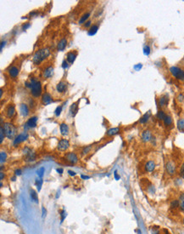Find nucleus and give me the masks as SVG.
<instances>
[{
	"instance_id": "nucleus-1",
	"label": "nucleus",
	"mask_w": 184,
	"mask_h": 234,
	"mask_svg": "<svg viewBox=\"0 0 184 234\" xmlns=\"http://www.w3.org/2000/svg\"><path fill=\"white\" fill-rule=\"evenodd\" d=\"M49 54H50V50L48 48L41 49L35 52V54L33 55V58H32V62L35 65H38L42 62H44L47 57H48Z\"/></svg>"
},
{
	"instance_id": "nucleus-2",
	"label": "nucleus",
	"mask_w": 184,
	"mask_h": 234,
	"mask_svg": "<svg viewBox=\"0 0 184 234\" xmlns=\"http://www.w3.org/2000/svg\"><path fill=\"white\" fill-rule=\"evenodd\" d=\"M31 84H32V88H31V94L33 97L38 98L39 96H41L42 95V84L41 82L37 81L35 78H32L31 79Z\"/></svg>"
},
{
	"instance_id": "nucleus-3",
	"label": "nucleus",
	"mask_w": 184,
	"mask_h": 234,
	"mask_svg": "<svg viewBox=\"0 0 184 234\" xmlns=\"http://www.w3.org/2000/svg\"><path fill=\"white\" fill-rule=\"evenodd\" d=\"M4 127V133L6 137L9 139V140H14L15 137L16 136V128L15 126L9 123V122H6L3 124Z\"/></svg>"
},
{
	"instance_id": "nucleus-4",
	"label": "nucleus",
	"mask_w": 184,
	"mask_h": 234,
	"mask_svg": "<svg viewBox=\"0 0 184 234\" xmlns=\"http://www.w3.org/2000/svg\"><path fill=\"white\" fill-rule=\"evenodd\" d=\"M23 155H24V160L26 163H32L34 162L37 159V153L29 146H25L23 148Z\"/></svg>"
},
{
	"instance_id": "nucleus-5",
	"label": "nucleus",
	"mask_w": 184,
	"mask_h": 234,
	"mask_svg": "<svg viewBox=\"0 0 184 234\" xmlns=\"http://www.w3.org/2000/svg\"><path fill=\"white\" fill-rule=\"evenodd\" d=\"M169 71L176 79L184 81V71L182 68H180L178 66H171V67H170Z\"/></svg>"
},
{
	"instance_id": "nucleus-6",
	"label": "nucleus",
	"mask_w": 184,
	"mask_h": 234,
	"mask_svg": "<svg viewBox=\"0 0 184 234\" xmlns=\"http://www.w3.org/2000/svg\"><path fill=\"white\" fill-rule=\"evenodd\" d=\"M64 158H65V160L67 163H70V164H76L79 161L77 154L76 153H74V152H68V153H66L65 154Z\"/></svg>"
},
{
	"instance_id": "nucleus-7",
	"label": "nucleus",
	"mask_w": 184,
	"mask_h": 234,
	"mask_svg": "<svg viewBox=\"0 0 184 234\" xmlns=\"http://www.w3.org/2000/svg\"><path fill=\"white\" fill-rule=\"evenodd\" d=\"M28 136H29V135H28V134L26 133V131H24V132L19 134V135H16V136L15 137V139L13 140V146H19L20 143L24 142L25 141H26V140L28 139Z\"/></svg>"
},
{
	"instance_id": "nucleus-8",
	"label": "nucleus",
	"mask_w": 184,
	"mask_h": 234,
	"mask_svg": "<svg viewBox=\"0 0 184 234\" xmlns=\"http://www.w3.org/2000/svg\"><path fill=\"white\" fill-rule=\"evenodd\" d=\"M69 147H70V142L67 139H60L57 145V150L61 153L67 151Z\"/></svg>"
},
{
	"instance_id": "nucleus-9",
	"label": "nucleus",
	"mask_w": 184,
	"mask_h": 234,
	"mask_svg": "<svg viewBox=\"0 0 184 234\" xmlns=\"http://www.w3.org/2000/svg\"><path fill=\"white\" fill-rule=\"evenodd\" d=\"M166 170L169 175H174L176 172V165L174 161L168 160L166 163Z\"/></svg>"
},
{
	"instance_id": "nucleus-10",
	"label": "nucleus",
	"mask_w": 184,
	"mask_h": 234,
	"mask_svg": "<svg viewBox=\"0 0 184 234\" xmlns=\"http://www.w3.org/2000/svg\"><path fill=\"white\" fill-rule=\"evenodd\" d=\"M153 135L151 133L150 130H144L142 134H141V140L143 142L147 143V142H151L152 139H153Z\"/></svg>"
},
{
	"instance_id": "nucleus-11",
	"label": "nucleus",
	"mask_w": 184,
	"mask_h": 234,
	"mask_svg": "<svg viewBox=\"0 0 184 234\" xmlns=\"http://www.w3.org/2000/svg\"><path fill=\"white\" fill-rule=\"evenodd\" d=\"M156 168V163L154 160H149L144 164V171L146 173H152Z\"/></svg>"
},
{
	"instance_id": "nucleus-12",
	"label": "nucleus",
	"mask_w": 184,
	"mask_h": 234,
	"mask_svg": "<svg viewBox=\"0 0 184 234\" xmlns=\"http://www.w3.org/2000/svg\"><path fill=\"white\" fill-rule=\"evenodd\" d=\"M37 117L34 116V117H32L27 120L24 128L26 129H33V128H35L37 126Z\"/></svg>"
},
{
	"instance_id": "nucleus-13",
	"label": "nucleus",
	"mask_w": 184,
	"mask_h": 234,
	"mask_svg": "<svg viewBox=\"0 0 184 234\" xmlns=\"http://www.w3.org/2000/svg\"><path fill=\"white\" fill-rule=\"evenodd\" d=\"M8 73H9V76L11 78H17L19 73H20V69L16 66H11L8 69Z\"/></svg>"
},
{
	"instance_id": "nucleus-14",
	"label": "nucleus",
	"mask_w": 184,
	"mask_h": 234,
	"mask_svg": "<svg viewBox=\"0 0 184 234\" xmlns=\"http://www.w3.org/2000/svg\"><path fill=\"white\" fill-rule=\"evenodd\" d=\"M42 104L44 105V106H47V105H49L50 103L53 102V98L51 96V95L48 92H45L44 94H43L42 95Z\"/></svg>"
},
{
	"instance_id": "nucleus-15",
	"label": "nucleus",
	"mask_w": 184,
	"mask_h": 234,
	"mask_svg": "<svg viewBox=\"0 0 184 234\" xmlns=\"http://www.w3.org/2000/svg\"><path fill=\"white\" fill-rule=\"evenodd\" d=\"M53 74V66H47L44 71H43V76L44 78H51Z\"/></svg>"
},
{
	"instance_id": "nucleus-16",
	"label": "nucleus",
	"mask_w": 184,
	"mask_h": 234,
	"mask_svg": "<svg viewBox=\"0 0 184 234\" xmlns=\"http://www.w3.org/2000/svg\"><path fill=\"white\" fill-rule=\"evenodd\" d=\"M168 102H169L168 95H164L160 96L159 99V107L163 108L164 107H166Z\"/></svg>"
},
{
	"instance_id": "nucleus-17",
	"label": "nucleus",
	"mask_w": 184,
	"mask_h": 234,
	"mask_svg": "<svg viewBox=\"0 0 184 234\" xmlns=\"http://www.w3.org/2000/svg\"><path fill=\"white\" fill-rule=\"evenodd\" d=\"M66 46H67V39L65 37L61 38L57 45V50L58 51H64L65 49L66 48Z\"/></svg>"
},
{
	"instance_id": "nucleus-18",
	"label": "nucleus",
	"mask_w": 184,
	"mask_h": 234,
	"mask_svg": "<svg viewBox=\"0 0 184 234\" xmlns=\"http://www.w3.org/2000/svg\"><path fill=\"white\" fill-rule=\"evenodd\" d=\"M15 113V107L13 104H10L6 109V116L8 118H11L14 117Z\"/></svg>"
},
{
	"instance_id": "nucleus-19",
	"label": "nucleus",
	"mask_w": 184,
	"mask_h": 234,
	"mask_svg": "<svg viewBox=\"0 0 184 234\" xmlns=\"http://www.w3.org/2000/svg\"><path fill=\"white\" fill-rule=\"evenodd\" d=\"M20 114L23 117H27L28 114H29V107H28V106L25 103L20 104Z\"/></svg>"
},
{
	"instance_id": "nucleus-20",
	"label": "nucleus",
	"mask_w": 184,
	"mask_h": 234,
	"mask_svg": "<svg viewBox=\"0 0 184 234\" xmlns=\"http://www.w3.org/2000/svg\"><path fill=\"white\" fill-rule=\"evenodd\" d=\"M77 56V53L76 51H70L69 53H67V55H66V61H67L70 64H72L74 62H75Z\"/></svg>"
},
{
	"instance_id": "nucleus-21",
	"label": "nucleus",
	"mask_w": 184,
	"mask_h": 234,
	"mask_svg": "<svg viewBox=\"0 0 184 234\" xmlns=\"http://www.w3.org/2000/svg\"><path fill=\"white\" fill-rule=\"evenodd\" d=\"M60 134L63 136H67L69 135V126L65 123H62L60 125Z\"/></svg>"
},
{
	"instance_id": "nucleus-22",
	"label": "nucleus",
	"mask_w": 184,
	"mask_h": 234,
	"mask_svg": "<svg viewBox=\"0 0 184 234\" xmlns=\"http://www.w3.org/2000/svg\"><path fill=\"white\" fill-rule=\"evenodd\" d=\"M78 103L79 100H77V102H75V103H72V105L70 107V115L72 117H75L78 112Z\"/></svg>"
},
{
	"instance_id": "nucleus-23",
	"label": "nucleus",
	"mask_w": 184,
	"mask_h": 234,
	"mask_svg": "<svg viewBox=\"0 0 184 234\" xmlns=\"http://www.w3.org/2000/svg\"><path fill=\"white\" fill-rule=\"evenodd\" d=\"M120 131H121V129H120V128H119V127L111 128V129H108V130H107V132H106V135H107V136H109V137H111V136H114V135H118Z\"/></svg>"
},
{
	"instance_id": "nucleus-24",
	"label": "nucleus",
	"mask_w": 184,
	"mask_h": 234,
	"mask_svg": "<svg viewBox=\"0 0 184 234\" xmlns=\"http://www.w3.org/2000/svg\"><path fill=\"white\" fill-rule=\"evenodd\" d=\"M66 83L65 81H60L57 85H56V90L59 93H63L66 90Z\"/></svg>"
},
{
	"instance_id": "nucleus-25",
	"label": "nucleus",
	"mask_w": 184,
	"mask_h": 234,
	"mask_svg": "<svg viewBox=\"0 0 184 234\" xmlns=\"http://www.w3.org/2000/svg\"><path fill=\"white\" fill-rule=\"evenodd\" d=\"M170 208L172 210H177L180 208V201L179 199H173L170 203Z\"/></svg>"
},
{
	"instance_id": "nucleus-26",
	"label": "nucleus",
	"mask_w": 184,
	"mask_h": 234,
	"mask_svg": "<svg viewBox=\"0 0 184 234\" xmlns=\"http://www.w3.org/2000/svg\"><path fill=\"white\" fill-rule=\"evenodd\" d=\"M150 116H151V111H149V112H147L146 113H144V114L143 115V117H141L140 120H139V123L142 124H146V123L149 120Z\"/></svg>"
},
{
	"instance_id": "nucleus-27",
	"label": "nucleus",
	"mask_w": 184,
	"mask_h": 234,
	"mask_svg": "<svg viewBox=\"0 0 184 234\" xmlns=\"http://www.w3.org/2000/svg\"><path fill=\"white\" fill-rule=\"evenodd\" d=\"M30 197L32 201H33L36 204H38L39 203V200H38V196H37V193L35 190L31 189L30 190Z\"/></svg>"
},
{
	"instance_id": "nucleus-28",
	"label": "nucleus",
	"mask_w": 184,
	"mask_h": 234,
	"mask_svg": "<svg viewBox=\"0 0 184 234\" xmlns=\"http://www.w3.org/2000/svg\"><path fill=\"white\" fill-rule=\"evenodd\" d=\"M90 15H91V14H90L89 12H87V13L83 14V15L81 16V18L79 19V21H78L79 24H80V25H82V24L86 23L87 21L88 20V18L90 17Z\"/></svg>"
},
{
	"instance_id": "nucleus-29",
	"label": "nucleus",
	"mask_w": 184,
	"mask_h": 234,
	"mask_svg": "<svg viewBox=\"0 0 184 234\" xmlns=\"http://www.w3.org/2000/svg\"><path fill=\"white\" fill-rule=\"evenodd\" d=\"M98 30V25H93V26H91V27L89 28L88 34L89 36H93V35L96 34Z\"/></svg>"
},
{
	"instance_id": "nucleus-30",
	"label": "nucleus",
	"mask_w": 184,
	"mask_h": 234,
	"mask_svg": "<svg viewBox=\"0 0 184 234\" xmlns=\"http://www.w3.org/2000/svg\"><path fill=\"white\" fill-rule=\"evenodd\" d=\"M163 122H164V124H165L166 127L171 126V125L172 124V117H171V116H170V115L166 114V117L164 118Z\"/></svg>"
},
{
	"instance_id": "nucleus-31",
	"label": "nucleus",
	"mask_w": 184,
	"mask_h": 234,
	"mask_svg": "<svg viewBox=\"0 0 184 234\" xmlns=\"http://www.w3.org/2000/svg\"><path fill=\"white\" fill-rule=\"evenodd\" d=\"M150 233L151 234H161V231L159 226H153L150 227Z\"/></svg>"
},
{
	"instance_id": "nucleus-32",
	"label": "nucleus",
	"mask_w": 184,
	"mask_h": 234,
	"mask_svg": "<svg viewBox=\"0 0 184 234\" xmlns=\"http://www.w3.org/2000/svg\"><path fill=\"white\" fill-rule=\"evenodd\" d=\"M43 183H44V180L42 178H39V179H37L35 180V186L37 187V192H39L41 189H42V186H43Z\"/></svg>"
},
{
	"instance_id": "nucleus-33",
	"label": "nucleus",
	"mask_w": 184,
	"mask_h": 234,
	"mask_svg": "<svg viewBox=\"0 0 184 234\" xmlns=\"http://www.w3.org/2000/svg\"><path fill=\"white\" fill-rule=\"evenodd\" d=\"M176 127L180 131H184V118L178 119V121L176 123Z\"/></svg>"
},
{
	"instance_id": "nucleus-34",
	"label": "nucleus",
	"mask_w": 184,
	"mask_h": 234,
	"mask_svg": "<svg viewBox=\"0 0 184 234\" xmlns=\"http://www.w3.org/2000/svg\"><path fill=\"white\" fill-rule=\"evenodd\" d=\"M166 112H165L163 110H159V111L157 112L156 117H157V118L159 119V120H161V121H163V120H164V118L166 117Z\"/></svg>"
},
{
	"instance_id": "nucleus-35",
	"label": "nucleus",
	"mask_w": 184,
	"mask_h": 234,
	"mask_svg": "<svg viewBox=\"0 0 184 234\" xmlns=\"http://www.w3.org/2000/svg\"><path fill=\"white\" fill-rule=\"evenodd\" d=\"M7 159V153L4 151H1L0 153V162H1V165H3L4 163L6 162Z\"/></svg>"
},
{
	"instance_id": "nucleus-36",
	"label": "nucleus",
	"mask_w": 184,
	"mask_h": 234,
	"mask_svg": "<svg viewBox=\"0 0 184 234\" xmlns=\"http://www.w3.org/2000/svg\"><path fill=\"white\" fill-rule=\"evenodd\" d=\"M60 223H63V221H65V219L67 216V212L65 209H62L60 211Z\"/></svg>"
},
{
	"instance_id": "nucleus-37",
	"label": "nucleus",
	"mask_w": 184,
	"mask_h": 234,
	"mask_svg": "<svg viewBox=\"0 0 184 234\" xmlns=\"http://www.w3.org/2000/svg\"><path fill=\"white\" fill-rule=\"evenodd\" d=\"M44 173H45V168L44 167H41L40 169H38V170L37 171V175H38L39 178H42L44 177Z\"/></svg>"
},
{
	"instance_id": "nucleus-38",
	"label": "nucleus",
	"mask_w": 184,
	"mask_h": 234,
	"mask_svg": "<svg viewBox=\"0 0 184 234\" xmlns=\"http://www.w3.org/2000/svg\"><path fill=\"white\" fill-rule=\"evenodd\" d=\"M91 149H92V146H91V145H90V146H85V147H83L82 151H81V154H82V155H87L88 153H90Z\"/></svg>"
},
{
	"instance_id": "nucleus-39",
	"label": "nucleus",
	"mask_w": 184,
	"mask_h": 234,
	"mask_svg": "<svg viewBox=\"0 0 184 234\" xmlns=\"http://www.w3.org/2000/svg\"><path fill=\"white\" fill-rule=\"evenodd\" d=\"M5 137H6V135H5V133H4V127L1 126V131H0V143L1 144L3 143V141H4V140Z\"/></svg>"
},
{
	"instance_id": "nucleus-40",
	"label": "nucleus",
	"mask_w": 184,
	"mask_h": 234,
	"mask_svg": "<svg viewBox=\"0 0 184 234\" xmlns=\"http://www.w3.org/2000/svg\"><path fill=\"white\" fill-rule=\"evenodd\" d=\"M151 53V49H150V46L149 45H145L143 47V54L147 56H149V54Z\"/></svg>"
},
{
	"instance_id": "nucleus-41",
	"label": "nucleus",
	"mask_w": 184,
	"mask_h": 234,
	"mask_svg": "<svg viewBox=\"0 0 184 234\" xmlns=\"http://www.w3.org/2000/svg\"><path fill=\"white\" fill-rule=\"evenodd\" d=\"M179 175L182 179H184V162L182 163L180 170H179Z\"/></svg>"
},
{
	"instance_id": "nucleus-42",
	"label": "nucleus",
	"mask_w": 184,
	"mask_h": 234,
	"mask_svg": "<svg viewBox=\"0 0 184 234\" xmlns=\"http://www.w3.org/2000/svg\"><path fill=\"white\" fill-rule=\"evenodd\" d=\"M61 112H62V106H59V107H57L56 110H55V112H54V113H55V116H56V117H59V116L60 115Z\"/></svg>"
},
{
	"instance_id": "nucleus-43",
	"label": "nucleus",
	"mask_w": 184,
	"mask_h": 234,
	"mask_svg": "<svg viewBox=\"0 0 184 234\" xmlns=\"http://www.w3.org/2000/svg\"><path fill=\"white\" fill-rule=\"evenodd\" d=\"M142 67H143V65L141 63L137 64V65H135V66H133V68H134L135 71H140V69H142Z\"/></svg>"
},
{
	"instance_id": "nucleus-44",
	"label": "nucleus",
	"mask_w": 184,
	"mask_h": 234,
	"mask_svg": "<svg viewBox=\"0 0 184 234\" xmlns=\"http://www.w3.org/2000/svg\"><path fill=\"white\" fill-rule=\"evenodd\" d=\"M30 27H31V23H30V22H26V23H24V24L22 25V30L25 31L26 29H28Z\"/></svg>"
},
{
	"instance_id": "nucleus-45",
	"label": "nucleus",
	"mask_w": 184,
	"mask_h": 234,
	"mask_svg": "<svg viewBox=\"0 0 184 234\" xmlns=\"http://www.w3.org/2000/svg\"><path fill=\"white\" fill-rule=\"evenodd\" d=\"M114 180H121V175L118 174V172H117V170H114Z\"/></svg>"
},
{
	"instance_id": "nucleus-46",
	"label": "nucleus",
	"mask_w": 184,
	"mask_h": 234,
	"mask_svg": "<svg viewBox=\"0 0 184 234\" xmlns=\"http://www.w3.org/2000/svg\"><path fill=\"white\" fill-rule=\"evenodd\" d=\"M69 62H67V61H63V62H62V67L64 68V69H67L68 67H69Z\"/></svg>"
},
{
	"instance_id": "nucleus-47",
	"label": "nucleus",
	"mask_w": 184,
	"mask_h": 234,
	"mask_svg": "<svg viewBox=\"0 0 184 234\" xmlns=\"http://www.w3.org/2000/svg\"><path fill=\"white\" fill-rule=\"evenodd\" d=\"M21 174H22V170L20 169H16L15 170V176H20V175H21Z\"/></svg>"
},
{
	"instance_id": "nucleus-48",
	"label": "nucleus",
	"mask_w": 184,
	"mask_h": 234,
	"mask_svg": "<svg viewBox=\"0 0 184 234\" xmlns=\"http://www.w3.org/2000/svg\"><path fill=\"white\" fill-rule=\"evenodd\" d=\"M46 215H47V209L44 207H43L42 208V217L44 218L46 216Z\"/></svg>"
},
{
	"instance_id": "nucleus-49",
	"label": "nucleus",
	"mask_w": 184,
	"mask_h": 234,
	"mask_svg": "<svg viewBox=\"0 0 184 234\" xmlns=\"http://www.w3.org/2000/svg\"><path fill=\"white\" fill-rule=\"evenodd\" d=\"M81 178L82 180H88V179L91 178V176H89V175H81Z\"/></svg>"
},
{
	"instance_id": "nucleus-50",
	"label": "nucleus",
	"mask_w": 184,
	"mask_h": 234,
	"mask_svg": "<svg viewBox=\"0 0 184 234\" xmlns=\"http://www.w3.org/2000/svg\"><path fill=\"white\" fill-rule=\"evenodd\" d=\"M91 23H92V21H87V22L84 24V27H85V28H88V27H90V26H91Z\"/></svg>"
},
{
	"instance_id": "nucleus-51",
	"label": "nucleus",
	"mask_w": 184,
	"mask_h": 234,
	"mask_svg": "<svg viewBox=\"0 0 184 234\" xmlns=\"http://www.w3.org/2000/svg\"><path fill=\"white\" fill-rule=\"evenodd\" d=\"M183 100H184V95L183 94H180V95H178V100L182 102V101H183Z\"/></svg>"
},
{
	"instance_id": "nucleus-52",
	"label": "nucleus",
	"mask_w": 184,
	"mask_h": 234,
	"mask_svg": "<svg viewBox=\"0 0 184 234\" xmlns=\"http://www.w3.org/2000/svg\"><path fill=\"white\" fill-rule=\"evenodd\" d=\"M68 174L70 175V176H75V175H77V173L73 170H68Z\"/></svg>"
},
{
	"instance_id": "nucleus-53",
	"label": "nucleus",
	"mask_w": 184,
	"mask_h": 234,
	"mask_svg": "<svg viewBox=\"0 0 184 234\" xmlns=\"http://www.w3.org/2000/svg\"><path fill=\"white\" fill-rule=\"evenodd\" d=\"M56 171H57V173L60 174V175H62V174L64 173V170H63L62 168H58V169H56Z\"/></svg>"
},
{
	"instance_id": "nucleus-54",
	"label": "nucleus",
	"mask_w": 184,
	"mask_h": 234,
	"mask_svg": "<svg viewBox=\"0 0 184 234\" xmlns=\"http://www.w3.org/2000/svg\"><path fill=\"white\" fill-rule=\"evenodd\" d=\"M5 45H6V41H2V42H1V47H0V49H1V51L3 50V49H4V46H5Z\"/></svg>"
},
{
	"instance_id": "nucleus-55",
	"label": "nucleus",
	"mask_w": 184,
	"mask_h": 234,
	"mask_svg": "<svg viewBox=\"0 0 184 234\" xmlns=\"http://www.w3.org/2000/svg\"><path fill=\"white\" fill-rule=\"evenodd\" d=\"M0 175H1V176H0V180H1V181H2V180H4V178L5 177V175L4 174V172H3V171H1V172H0Z\"/></svg>"
},
{
	"instance_id": "nucleus-56",
	"label": "nucleus",
	"mask_w": 184,
	"mask_h": 234,
	"mask_svg": "<svg viewBox=\"0 0 184 234\" xmlns=\"http://www.w3.org/2000/svg\"><path fill=\"white\" fill-rule=\"evenodd\" d=\"M38 15V12L37 11H33V12H31L29 16H37Z\"/></svg>"
},
{
	"instance_id": "nucleus-57",
	"label": "nucleus",
	"mask_w": 184,
	"mask_h": 234,
	"mask_svg": "<svg viewBox=\"0 0 184 234\" xmlns=\"http://www.w3.org/2000/svg\"><path fill=\"white\" fill-rule=\"evenodd\" d=\"M60 191H58V192H57V194H56V196H55V198H56V199H58V198L60 197Z\"/></svg>"
},
{
	"instance_id": "nucleus-58",
	"label": "nucleus",
	"mask_w": 184,
	"mask_h": 234,
	"mask_svg": "<svg viewBox=\"0 0 184 234\" xmlns=\"http://www.w3.org/2000/svg\"><path fill=\"white\" fill-rule=\"evenodd\" d=\"M16 177H17V176H15H15H13V177L11 178V180H12V181H15V179H16Z\"/></svg>"
},
{
	"instance_id": "nucleus-59",
	"label": "nucleus",
	"mask_w": 184,
	"mask_h": 234,
	"mask_svg": "<svg viewBox=\"0 0 184 234\" xmlns=\"http://www.w3.org/2000/svg\"><path fill=\"white\" fill-rule=\"evenodd\" d=\"M3 92H4V90H3V89H1V93H0V96H1V98H2V96H3Z\"/></svg>"
},
{
	"instance_id": "nucleus-60",
	"label": "nucleus",
	"mask_w": 184,
	"mask_h": 234,
	"mask_svg": "<svg viewBox=\"0 0 184 234\" xmlns=\"http://www.w3.org/2000/svg\"><path fill=\"white\" fill-rule=\"evenodd\" d=\"M137 232H138V234H142V232H141V230H137Z\"/></svg>"
},
{
	"instance_id": "nucleus-61",
	"label": "nucleus",
	"mask_w": 184,
	"mask_h": 234,
	"mask_svg": "<svg viewBox=\"0 0 184 234\" xmlns=\"http://www.w3.org/2000/svg\"><path fill=\"white\" fill-rule=\"evenodd\" d=\"M182 223H183V225H184V216L183 217V219H182Z\"/></svg>"
}]
</instances>
